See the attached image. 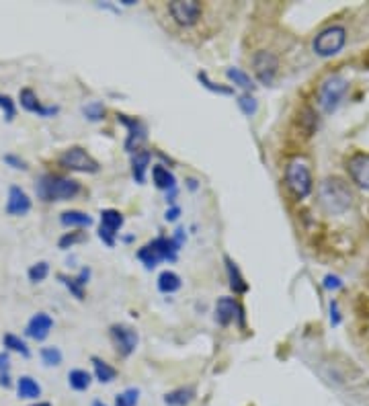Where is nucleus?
Masks as SVG:
<instances>
[{
  "label": "nucleus",
  "mask_w": 369,
  "mask_h": 406,
  "mask_svg": "<svg viewBox=\"0 0 369 406\" xmlns=\"http://www.w3.org/2000/svg\"><path fill=\"white\" fill-rule=\"evenodd\" d=\"M234 318H240V325L244 323V310L238 306L234 298H220L216 302V323L220 326H228L234 323Z\"/></svg>",
  "instance_id": "ddd939ff"
},
{
  "label": "nucleus",
  "mask_w": 369,
  "mask_h": 406,
  "mask_svg": "<svg viewBox=\"0 0 369 406\" xmlns=\"http://www.w3.org/2000/svg\"><path fill=\"white\" fill-rule=\"evenodd\" d=\"M226 271H228V279H230V290L234 294H246L248 292V283L244 281L238 265L230 256H226Z\"/></svg>",
  "instance_id": "aec40b11"
},
{
  "label": "nucleus",
  "mask_w": 369,
  "mask_h": 406,
  "mask_svg": "<svg viewBox=\"0 0 369 406\" xmlns=\"http://www.w3.org/2000/svg\"><path fill=\"white\" fill-rule=\"evenodd\" d=\"M90 384H92V376H90L86 369H72V372L68 374V386H70L72 390H76V392L88 390Z\"/></svg>",
  "instance_id": "a878e982"
},
{
  "label": "nucleus",
  "mask_w": 369,
  "mask_h": 406,
  "mask_svg": "<svg viewBox=\"0 0 369 406\" xmlns=\"http://www.w3.org/2000/svg\"><path fill=\"white\" fill-rule=\"evenodd\" d=\"M35 189L43 201H68L80 193V183L68 176L43 174Z\"/></svg>",
  "instance_id": "f257e3e1"
},
{
  "label": "nucleus",
  "mask_w": 369,
  "mask_h": 406,
  "mask_svg": "<svg viewBox=\"0 0 369 406\" xmlns=\"http://www.w3.org/2000/svg\"><path fill=\"white\" fill-rule=\"evenodd\" d=\"M41 361L50 367H56L62 363V351L58 347H43L41 349Z\"/></svg>",
  "instance_id": "2f4dec72"
},
{
  "label": "nucleus",
  "mask_w": 369,
  "mask_h": 406,
  "mask_svg": "<svg viewBox=\"0 0 369 406\" xmlns=\"http://www.w3.org/2000/svg\"><path fill=\"white\" fill-rule=\"evenodd\" d=\"M17 394L19 398H25V400H35L41 396V386L31 378V376H21L17 380Z\"/></svg>",
  "instance_id": "412c9836"
},
{
  "label": "nucleus",
  "mask_w": 369,
  "mask_h": 406,
  "mask_svg": "<svg viewBox=\"0 0 369 406\" xmlns=\"http://www.w3.org/2000/svg\"><path fill=\"white\" fill-rule=\"evenodd\" d=\"M195 396H197V392L193 386H183V388L166 392L162 400L166 406H189L195 400Z\"/></svg>",
  "instance_id": "a211bd4d"
},
{
  "label": "nucleus",
  "mask_w": 369,
  "mask_h": 406,
  "mask_svg": "<svg viewBox=\"0 0 369 406\" xmlns=\"http://www.w3.org/2000/svg\"><path fill=\"white\" fill-rule=\"evenodd\" d=\"M8 369H10V357H8V353H0V374H8Z\"/></svg>",
  "instance_id": "ea45409f"
},
{
  "label": "nucleus",
  "mask_w": 369,
  "mask_h": 406,
  "mask_svg": "<svg viewBox=\"0 0 369 406\" xmlns=\"http://www.w3.org/2000/svg\"><path fill=\"white\" fill-rule=\"evenodd\" d=\"M29 210H31V199H29V195H27L21 187L12 185V187L8 189L6 214H8V216H25V214H29Z\"/></svg>",
  "instance_id": "2eb2a0df"
},
{
  "label": "nucleus",
  "mask_w": 369,
  "mask_h": 406,
  "mask_svg": "<svg viewBox=\"0 0 369 406\" xmlns=\"http://www.w3.org/2000/svg\"><path fill=\"white\" fill-rule=\"evenodd\" d=\"M84 241H86V234H84V232H66V234L60 238L58 246L66 250V248H72L74 244L84 243Z\"/></svg>",
  "instance_id": "c9c22d12"
},
{
  "label": "nucleus",
  "mask_w": 369,
  "mask_h": 406,
  "mask_svg": "<svg viewBox=\"0 0 369 406\" xmlns=\"http://www.w3.org/2000/svg\"><path fill=\"white\" fill-rule=\"evenodd\" d=\"M123 216L117 210H103L101 212V228H99V238L107 246H115V236L123 226Z\"/></svg>",
  "instance_id": "f8f14e48"
},
{
  "label": "nucleus",
  "mask_w": 369,
  "mask_h": 406,
  "mask_svg": "<svg viewBox=\"0 0 369 406\" xmlns=\"http://www.w3.org/2000/svg\"><path fill=\"white\" fill-rule=\"evenodd\" d=\"M150 161H152V154L150 150H138L134 156H132V174L136 179V183H144L146 181V172L148 166H150Z\"/></svg>",
  "instance_id": "4be33fe9"
},
{
  "label": "nucleus",
  "mask_w": 369,
  "mask_h": 406,
  "mask_svg": "<svg viewBox=\"0 0 369 406\" xmlns=\"http://www.w3.org/2000/svg\"><path fill=\"white\" fill-rule=\"evenodd\" d=\"M60 222L66 226V228H88L92 226V218L84 212H78V210H70V212H64Z\"/></svg>",
  "instance_id": "5701e85b"
},
{
  "label": "nucleus",
  "mask_w": 369,
  "mask_h": 406,
  "mask_svg": "<svg viewBox=\"0 0 369 406\" xmlns=\"http://www.w3.org/2000/svg\"><path fill=\"white\" fill-rule=\"evenodd\" d=\"M0 109L4 111L6 121H12V119H14V113H17V109H14V101H12L8 94H0Z\"/></svg>",
  "instance_id": "e433bc0d"
},
{
  "label": "nucleus",
  "mask_w": 369,
  "mask_h": 406,
  "mask_svg": "<svg viewBox=\"0 0 369 406\" xmlns=\"http://www.w3.org/2000/svg\"><path fill=\"white\" fill-rule=\"evenodd\" d=\"M195 183H197V181H193V179H191V181H189V189H197V185H195Z\"/></svg>",
  "instance_id": "c03bdc74"
},
{
  "label": "nucleus",
  "mask_w": 369,
  "mask_h": 406,
  "mask_svg": "<svg viewBox=\"0 0 369 406\" xmlns=\"http://www.w3.org/2000/svg\"><path fill=\"white\" fill-rule=\"evenodd\" d=\"M19 101H21V107H23L25 111L35 113V115H39V117H52V115H56V113L60 111L58 107H43L41 101L37 99V94H35L31 88H23V90L19 92Z\"/></svg>",
  "instance_id": "4468645a"
},
{
  "label": "nucleus",
  "mask_w": 369,
  "mask_h": 406,
  "mask_svg": "<svg viewBox=\"0 0 369 406\" xmlns=\"http://www.w3.org/2000/svg\"><path fill=\"white\" fill-rule=\"evenodd\" d=\"M181 285H183V281L174 271H162L158 275V290L162 294H174L181 290Z\"/></svg>",
  "instance_id": "393cba45"
},
{
  "label": "nucleus",
  "mask_w": 369,
  "mask_h": 406,
  "mask_svg": "<svg viewBox=\"0 0 369 406\" xmlns=\"http://www.w3.org/2000/svg\"><path fill=\"white\" fill-rule=\"evenodd\" d=\"M179 214H181V210L179 207H170V210H166V222H174L177 218H179Z\"/></svg>",
  "instance_id": "79ce46f5"
},
{
  "label": "nucleus",
  "mask_w": 369,
  "mask_h": 406,
  "mask_svg": "<svg viewBox=\"0 0 369 406\" xmlns=\"http://www.w3.org/2000/svg\"><path fill=\"white\" fill-rule=\"evenodd\" d=\"M92 406H107V405H105L103 400H94V403H92Z\"/></svg>",
  "instance_id": "a18cd8bd"
},
{
  "label": "nucleus",
  "mask_w": 369,
  "mask_h": 406,
  "mask_svg": "<svg viewBox=\"0 0 369 406\" xmlns=\"http://www.w3.org/2000/svg\"><path fill=\"white\" fill-rule=\"evenodd\" d=\"M82 113H84V117L88 121H101L105 117V107H103V103L92 101V103H88V105L82 107Z\"/></svg>",
  "instance_id": "7c9ffc66"
},
{
  "label": "nucleus",
  "mask_w": 369,
  "mask_h": 406,
  "mask_svg": "<svg viewBox=\"0 0 369 406\" xmlns=\"http://www.w3.org/2000/svg\"><path fill=\"white\" fill-rule=\"evenodd\" d=\"M347 170L353 183H357L361 189L369 191V154H355L353 159H349Z\"/></svg>",
  "instance_id": "dca6fc26"
},
{
  "label": "nucleus",
  "mask_w": 369,
  "mask_h": 406,
  "mask_svg": "<svg viewBox=\"0 0 369 406\" xmlns=\"http://www.w3.org/2000/svg\"><path fill=\"white\" fill-rule=\"evenodd\" d=\"M0 386H2V388H10V386H12L8 374H0Z\"/></svg>",
  "instance_id": "37998d69"
},
{
  "label": "nucleus",
  "mask_w": 369,
  "mask_h": 406,
  "mask_svg": "<svg viewBox=\"0 0 369 406\" xmlns=\"http://www.w3.org/2000/svg\"><path fill=\"white\" fill-rule=\"evenodd\" d=\"M92 367H94V378L101 384H111L117 378V369L107 361H103L101 357H92Z\"/></svg>",
  "instance_id": "b1692460"
},
{
  "label": "nucleus",
  "mask_w": 369,
  "mask_h": 406,
  "mask_svg": "<svg viewBox=\"0 0 369 406\" xmlns=\"http://www.w3.org/2000/svg\"><path fill=\"white\" fill-rule=\"evenodd\" d=\"M152 181H154V185L158 187V189H162V191H174L177 189V179H174V174L166 168V166H162V164H154L152 166Z\"/></svg>",
  "instance_id": "6ab92c4d"
},
{
  "label": "nucleus",
  "mask_w": 369,
  "mask_h": 406,
  "mask_svg": "<svg viewBox=\"0 0 369 406\" xmlns=\"http://www.w3.org/2000/svg\"><path fill=\"white\" fill-rule=\"evenodd\" d=\"M324 287L326 290H339V287H343V281L337 275H326L324 277Z\"/></svg>",
  "instance_id": "4c0bfd02"
},
{
  "label": "nucleus",
  "mask_w": 369,
  "mask_h": 406,
  "mask_svg": "<svg viewBox=\"0 0 369 406\" xmlns=\"http://www.w3.org/2000/svg\"><path fill=\"white\" fill-rule=\"evenodd\" d=\"M236 103H238L240 111H242L244 115H248V117H252V115L257 113V109H259V103H257V99H255L250 92H244V94H240Z\"/></svg>",
  "instance_id": "c85d7f7f"
},
{
  "label": "nucleus",
  "mask_w": 369,
  "mask_h": 406,
  "mask_svg": "<svg viewBox=\"0 0 369 406\" xmlns=\"http://www.w3.org/2000/svg\"><path fill=\"white\" fill-rule=\"evenodd\" d=\"M252 70H255V77L259 79L261 84H273L275 77H277V70H279V58L273 54V52H267V50H261L252 56Z\"/></svg>",
  "instance_id": "6e6552de"
},
{
  "label": "nucleus",
  "mask_w": 369,
  "mask_h": 406,
  "mask_svg": "<svg viewBox=\"0 0 369 406\" xmlns=\"http://www.w3.org/2000/svg\"><path fill=\"white\" fill-rule=\"evenodd\" d=\"M52 328H54V321H52V316L50 314H46V312H37L29 323H27V328H25V332H27V336L29 338H33V341H46L48 338V334L52 332Z\"/></svg>",
  "instance_id": "f3484780"
},
{
  "label": "nucleus",
  "mask_w": 369,
  "mask_h": 406,
  "mask_svg": "<svg viewBox=\"0 0 369 406\" xmlns=\"http://www.w3.org/2000/svg\"><path fill=\"white\" fill-rule=\"evenodd\" d=\"M60 166H64L66 170H74V172H99V163L82 148L74 146L68 148L62 156H60Z\"/></svg>",
  "instance_id": "1a4fd4ad"
},
{
  "label": "nucleus",
  "mask_w": 369,
  "mask_h": 406,
  "mask_svg": "<svg viewBox=\"0 0 369 406\" xmlns=\"http://www.w3.org/2000/svg\"><path fill=\"white\" fill-rule=\"evenodd\" d=\"M115 403L123 406H138V403H140V390L138 388H128V390H123L121 394L115 396Z\"/></svg>",
  "instance_id": "72a5a7b5"
},
{
  "label": "nucleus",
  "mask_w": 369,
  "mask_h": 406,
  "mask_svg": "<svg viewBox=\"0 0 369 406\" xmlns=\"http://www.w3.org/2000/svg\"><path fill=\"white\" fill-rule=\"evenodd\" d=\"M58 279L70 290L76 300H84V285H80V281L76 277H68V275H58Z\"/></svg>",
  "instance_id": "f704fd0d"
},
{
  "label": "nucleus",
  "mask_w": 369,
  "mask_h": 406,
  "mask_svg": "<svg viewBox=\"0 0 369 406\" xmlns=\"http://www.w3.org/2000/svg\"><path fill=\"white\" fill-rule=\"evenodd\" d=\"M117 121L123 123L128 128V138H126V150L128 152H138V148L146 142L148 130L144 121L136 119V117H128L123 113H117Z\"/></svg>",
  "instance_id": "9b49d317"
},
{
  "label": "nucleus",
  "mask_w": 369,
  "mask_h": 406,
  "mask_svg": "<svg viewBox=\"0 0 369 406\" xmlns=\"http://www.w3.org/2000/svg\"><path fill=\"white\" fill-rule=\"evenodd\" d=\"M347 88H349V82H347L345 77L328 74L324 81L320 82V88H318V105H320V109L324 113H332L341 105Z\"/></svg>",
  "instance_id": "39448f33"
},
{
  "label": "nucleus",
  "mask_w": 369,
  "mask_h": 406,
  "mask_svg": "<svg viewBox=\"0 0 369 406\" xmlns=\"http://www.w3.org/2000/svg\"><path fill=\"white\" fill-rule=\"evenodd\" d=\"M330 323L337 326L341 323V314H339V308H337V302H330Z\"/></svg>",
  "instance_id": "a19ab883"
},
{
  "label": "nucleus",
  "mask_w": 369,
  "mask_h": 406,
  "mask_svg": "<svg viewBox=\"0 0 369 406\" xmlns=\"http://www.w3.org/2000/svg\"><path fill=\"white\" fill-rule=\"evenodd\" d=\"M286 185L292 191V195L297 199H303L312 193V172L308 168V164L299 159H295L286 166Z\"/></svg>",
  "instance_id": "423d86ee"
},
{
  "label": "nucleus",
  "mask_w": 369,
  "mask_h": 406,
  "mask_svg": "<svg viewBox=\"0 0 369 406\" xmlns=\"http://www.w3.org/2000/svg\"><path fill=\"white\" fill-rule=\"evenodd\" d=\"M27 275H29V281H31V283H41V281H46V277L50 275V265H48L46 261L35 263V265L27 271Z\"/></svg>",
  "instance_id": "c756f323"
},
{
  "label": "nucleus",
  "mask_w": 369,
  "mask_h": 406,
  "mask_svg": "<svg viewBox=\"0 0 369 406\" xmlns=\"http://www.w3.org/2000/svg\"><path fill=\"white\" fill-rule=\"evenodd\" d=\"M197 81L201 82L208 90H212V92H218V94H234V88L221 86V84H216L214 81H210L208 72H197Z\"/></svg>",
  "instance_id": "473e14b6"
},
{
  "label": "nucleus",
  "mask_w": 369,
  "mask_h": 406,
  "mask_svg": "<svg viewBox=\"0 0 369 406\" xmlns=\"http://www.w3.org/2000/svg\"><path fill=\"white\" fill-rule=\"evenodd\" d=\"M115 406H123V405H117V403H115Z\"/></svg>",
  "instance_id": "de8ad7c7"
},
{
  "label": "nucleus",
  "mask_w": 369,
  "mask_h": 406,
  "mask_svg": "<svg viewBox=\"0 0 369 406\" xmlns=\"http://www.w3.org/2000/svg\"><path fill=\"white\" fill-rule=\"evenodd\" d=\"M168 12H170V17L174 19L177 25H181V27H193L201 19L203 6L197 0H177V2H170L168 4Z\"/></svg>",
  "instance_id": "0eeeda50"
},
{
  "label": "nucleus",
  "mask_w": 369,
  "mask_h": 406,
  "mask_svg": "<svg viewBox=\"0 0 369 406\" xmlns=\"http://www.w3.org/2000/svg\"><path fill=\"white\" fill-rule=\"evenodd\" d=\"M29 406H52L50 403H35V405H29Z\"/></svg>",
  "instance_id": "49530a36"
},
{
  "label": "nucleus",
  "mask_w": 369,
  "mask_h": 406,
  "mask_svg": "<svg viewBox=\"0 0 369 406\" xmlns=\"http://www.w3.org/2000/svg\"><path fill=\"white\" fill-rule=\"evenodd\" d=\"M179 250H181V244L174 238L158 236L138 250V258L146 265V269H154L160 261H174Z\"/></svg>",
  "instance_id": "7ed1b4c3"
},
{
  "label": "nucleus",
  "mask_w": 369,
  "mask_h": 406,
  "mask_svg": "<svg viewBox=\"0 0 369 406\" xmlns=\"http://www.w3.org/2000/svg\"><path fill=\"white\" fill-rule=\"evenodd\" d=\"M4 163L10 164L12 168H23V170L27 168V164L23 163V161H21L19 156H14V154H6V156H4Z\"/></svg>",
  "instance_id": "58836bf2"
},
{
  "label": "nucleus",
  "mask_w": 369,
  "mask_h": 406,
  "mask_svg": "<svg viewBox=\"0 0 369 406\" xmlns=\"http://www.w3.org/2000/svg\"><path fill=\"white\" fill-rule=\"evenodd\" d=\"M109 334H111V341L115 345V351L121 357H130L136 351V347H138V332L132 326L113 325L111 330H109Z\"/></svg>",
  "instance_id": "9d476101"
},
{
  "label": "nucleus",
  "mask_w": 369,
  "mask_h": 406,
  "mask_svg": "<svg viewBox=\"0 0 369 406\" xmlns=\"http://www.w3.org/2000/svg\"><path fill=\"white\" fill-rule=\"evenodd\" d=\"M2 343H4V347H6L8 351L21 353L23 357H29V355H31V351H29L27 343H25V341H23L21 336L12 334V332H6V334L2 336Z\"/></svg>",
  "instance_id": "cd10ccee"
},
{
  "label": "nucleus",
  "mask_w": 369,
  "mask_h": 406,
  "mask_svg": "<svg viewBox=\"0 0 369 406\" xmlns=\"http://www.w3.org/2000/svg\"><path fill=\"white\" fill-rule=\"evenodd\" d=\"M345 43H347V29L343 25H330L314 37L312 50L320 58H330L337 56L345 48Z\"/></svg>",
  "instance_id": "20e7f679"
},
{
  "label": "nucleus",
  "mask_w": 369,
  "mask_h": 406,
  "mask_svg": "<svg viewBox=\"0 0 369 406\" xmlns=\"http://www.w3.org/2000/svg\"><path fill=\"white\" fill-rule=\"evenodd\" d=\"M226 77H228V81L234 82L236 86H240V88L246 90V92H252V90L257 88V84L252 82V79H250L246 72H242L240 68H228V70H226Z\"/></svg>",
  "instance_id": "bb28decb"
},
{
  "label": "nucleus",
  "mask_w": 369,
  "mask_h": 406,
  "mask_svg": "<svg viewBox=\"0 0 369 406\" xmlns=\"http://www.w3.org/2000/svg\"><path fill=\"white\" fill-rule=\"evenodd\" d=\"M353 193L341 179H326L320 185V203L328 214H343L351 207Z\"/></svg>",
  "instance_id": "f03ea898"
}]
</instances>
